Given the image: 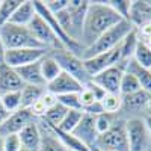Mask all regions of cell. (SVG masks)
<instances>
[{
	"label": "cell",
	"mask_w": 151,
	"mask_h": 151,
	"mask_svg": "<svg viewBox=\"0 0 151 151\" xmlns=\"http://www.w3.org/2000/svg\"><path fill=\"white\" fill-rule=\"evenodd\" d=\"M0 40L5 52L18 48H42L27 26H17L8 23L0 27Z\"/></svg>",
	"instance_id": "cell-3"
},
{
	"label": "cell",
	"mask_w": 151,
	"mask_h": 151,
	"mask_svg": "<svg viewBox=\"0 0 151 151\" xmlns=\"http://www.w3.org/2000/svg\"><path fill=\"white\" fill-rule=\"evenodd\" d=\"M129 151H151V136L145 118H133L125 121Z\"/></svg>",
	"instance_id": "cell-6"
},
{
	"label": "cell",
	"mask_w": 151,
	"mask_h": 151,
	"mask_svg": "<svg viewBox=\"0 0 151 151\" xmlns=\"http://www.w3.org/2000/svg\"><path fill=\"white\" fill-rule=\"evenodd\" d=\"M137 42H139V35H137L136 29H133L127 36L122 40V42L119 44V64L122 68H124V64H127L130 59H133V55H134V50L137 47Z\"/></svg>",
	"instance_id": "cell-23"
},
{
	"label": "cell",
	"mask_w": 151,
	"mask_h": 151,
	"mask_svg": "<svg viewBox=\"0 0 151 151\" xmlns=\"http://www.w3.org/2000/svg\"><path fill=\"white\" fill-rule=\"evenodd\" d=\"M21 151H27V150H24V148H23V150H21Z\"/></svg>",
	"instance_id": "cell-48"
},
{
	"label": "cell",
	"mask_w": 151,
	"mask_h": 151,
	"mask_svg": "<svg viewBox=\"0 0 151 151\" xmlns=\"http://www.w3.org/2000/svg\"><path fill=\"white\" fill-rule=\"evenodd\" d=\"M3 147H5V151H21L23 150L18 134H8V136H5L3 137Z\"/></svg>",
	"instance_id": "cell-38"
},
{
	"label": "cell",
	"mask_w": 151,
	"mask_h": 151,
	"mask_svg": "<svg viewBox=\"0 0 151 151\" xmlns=\"http://www.w3.org/2000/svg\"><path fill=\"white\" fill-rule=\"evenodd\" d=\"M82 116H83V110H68L67 115L64 116V119H62V122L56 129L60 132H65V133H73V130L80 122Z\"/></svg>",
	"instance_id": "cell-27"
},
{
	"label": "cell",
	"mask_w": 151,
	"mask_h": 151,
	"mask_svg": "<svg viewBox=\"0 0 151 151\" xmlns=\"http://www.w3.org/2000/svg\"><path fill=\"white\" fill-rule=\"evenodd\" d=\"M132 30H133V26L127 20L119 21L112 29H109L106 33H103L92 45L86 47L80 58L82 59H89V58H94L97 55H101V53H106V52H110V50L116 48Z\"/></svg>",
	"instance_id": "cell-2"
},
{
	"label": "cell",
	"mask_w": 151,
	"mask_h": 151,
	"mask_svg": "<svg viewBox=\"0 0 151 151\" xmlns=\"http://www.w3.org/2000/svg\"><path fill=\"white\" fill-rule=\"evenodd\" d=\"M18 137L21 141V147L27 151H40L41 145V132H40V125H38V119L26 125L20 133Z\"/></svg>",
	"instance_id": "cell-19"
},
{
	"label": "cell",
	"mask_w": 151,
	"mask_h": 151,
	"mask_svg": "<svg viewBox=\"0 0 151 151\" xmlns=\"http://www.w3.org/2000/svg\"><path fill=\"white\" fill-rule=\"evenodd\" d=\"M79 98H80V104H82V110L85 109V107H88V106H91V104H94L95 101H98V100L94 97V94L88 89V88H85L83 86V89L79 92Z\"/></svg>",
	"instance_id": "cell-39"
},
{
	"label": "cell",
	"mask_w": 151,
	"mask_h": 151,
	"mask_svg": "<svg viewBox=\"0 0 151 151\" xmlns=\"http://www.w3.org/2000/svg\"><path fill=\"white\" fill-rule=\"evenodd\" d=\"M40 67H41V74H42V79H44L45 85L50 83L52 80H55L62 73V70L58 65V62L55 60V58L48 53L40 60Z\"/></svg>",
	"instance_id": "cell-25"
},
{
	"label": "cell",
	"mask_w": 151,
	"mask_h": 151,
	"mask_svg": "<svg viewBox=\"0 0 151 151\" xmlns=\"http://www.w3.org/2000/svg\"><path fill=\"white\" fill-rule=\"evenodd\" d=\"M83 113H88V115H92V116H98V115H101V113H104V112H103V107H101V104H100V101H95L94 104L85 107Z\"/></svg>",
	"instance_id": "cell-41"
},
{
	"label": "cell",
	"mask_w": 151,
	"mask_h": 151,
	"mask_svg": "<svg viewBox=\"0 0 151 151\" xmlns=\"http://www.w3.org/2000/svg\"><path fill=\"white\" fill-rule=\"evenodd\" d=\"M45 92V86H35V85H24L20 91L21 94V107L30 109L36 101H40Z\"/></svg>",
	"instance_id": "cell-24"
},
{
	"label": "cell",
	"mask_w": 151,
	"mask_h": 151,
	"mask_svg": "<svg viewBox=\"0 0 151 151\" xmlns=\"http://www.w3.org/2000/svg\"><path fill=\"white\" fill-rule=\"evenodd\" d=\"M24 88L20 76L15 68L6 64H0V95L8 92H17Z\"/></svg>",
	"instance_id": "cell-17"
},
{
	"label": "cell",
	"mask_w": 151,
	"mask_h": 151,
	"mask_svg": "<svg viewBox=\"0 0 151 151\" xmlns=\"http://www.w3.org/2000/svg\"><path fill=\"white\" fill-rule=\"evenodd\" d=\"M67 112H68V109L64 107L62 104H59V101H58L56 106L47 109L42 121L47 122L48 125H52V127H58V125L62 122V119H64V116L67 115Z\"/></svg>",
	"instance_id": "cell-29"
},
{
	"label": "cell",
	"mask_w": 151,
	"mask_h": 151,
	"mask_svg": "<svg viewBox=\"0 0 151 151\" xmlns=\"http://www.w3.org/2000/svg\"><path fill=\"white\" fill-rule=\"evenodd\" d=\"M127 21L133 26V29H139L151 23V5L148 0H132Z\"/></svg>",
	"instance_id": "cell-16"
},
{
	"label": "cell",
	"mask_w": 151,
	"mask_h": 151,
	"mask_svg": "<svg viewBox=\"0 0 151 151\" xmlns=\"http://www.w3.org/2000/svg\"><path fill=\"white\" fill-rule=\"evenodd\" d=\"M3 56H5V48L2 45V40H0V64H3Z\"/></svg>",
	"instance_id": "cell-44"
},
{
	"label": "cell",
	"mask_w": 151,
	"mask_h": 151,
	"mask_svg": "<svg viewBox=\"0 0 151 151\" xmlns=\"http://www.w3.org/2000/svg\"><path fill=\"white\" fill-rule=\"evenodd\" d=\"M133 60L136 64H139L144 68L151 70V48H148L141 40L137 42V47L134 50V55H133Z\"/></svg>",
	"instance_id": "cell-31"
},
{
	"label": "cell",
	"mask_w": 151,
	"mask_h": 151,
	"mask_svg": "<svg viewBox=\"0 0 151 151\" xmlns=\"http://www.w3.org/2000/svg\"><path fill=\"white\" fill-rule=\"evenodd\" d=\"M29 110L32 112V115H33L36 119H42L44 115H45V112H47V107H45V104L42 103V100H40V101H36Z\"/></svg>",
	"instance_id": "cell-40"
},
{
	"label": "cell",
	"mask_w": 151,
	"mask_h": 151,
	"mask_svg": "<svg viewBox=\"0 0 151 151\" xmlns=\"http://www.w3.org/2000/svg\"><path fill=\"white\" fill-rule=\"evenodd\" d=\"M27 27L32 32V35L35 36V40L40 42L41 47L45 48L47 52H53V50L64 48V47H62V44L59 42V40L56 38V35L53 33V30L50 29V26L38 14L33 17L32 23L29 24Z\"/></svg>",
	"instance_id": "cell-8"
},
{
	"label": "cell",
	"mask_w": 151,
	"mask_h": 151,
	"mask_svg": "<svg viewBox=\"0 0 151 151\" xmlns=\"http://www.w3.org/2000/svg\"><path fill=\"white\" fill-rule=\"evenodd\" d=\"M121 103H122V98L119 94H106L100 100L103 112L109 113V115H118L121 110Z\"/></svg>",
	"instance_id": "cell-28"
},
{
	"label": "cell",
	"mask_w": 151,
	"mask_h": 151,
	"mask_svg": "<svg viewBox=\"0 0 151 151\" xmlns=\"http://www.w3.org/2000/svg\"><path fill=\"white\" fill-rule=\"evenodd\" d=\"M17 73L24 85H35V86H45V82L41 74L40 62H33L26 67L17 68Z\"/></svg>",
	"instance_id": "cell-22"
},
{
	"label": "cell",
	"mask_w": 151,
	"mask_h": 151,
	"mask_svg": "<svg viewBox=\"0 0 151 151\" xmlns=\"http://www.w3.org/2000/svg\"><path fill=\"white\" fill-rule=\"evenodd\" d=\"M94 151H129L125 121L116 115L112 127L98 136Z\"/></svg>",
	"instance_id": "cell-4"
},
{
	"label": "cell",
	"mask_w": 151,
	"mask_h": 151,
	"mask_svg": "<svg viewBox=\"0 0 151 151\" xmlns=\"http://www.w3.org/2000/svg\"><path fill=\"white\" fill-rule=\"evenodd\" d=\"M119 21H122V18L109 6L107 2H100V0L89 2L80 40V45L83 47V50L92 45L103 33H106Z\"/></svg>",
	"instance_id": "cell-1"
},
{
	"label": "cell",
	"mask_w": 151,
	"mask_h": 151,
	"mask_svg": "<svg viewBox=\"0 0 151 151\" xmlns=\"http://www.w3.org/2000/svg\"><path fill=\"white\" fill-rule=\"evenodd\" d=\"M8 116H9V113L6 112V109H5L3 104H2V100H0V125L5 122V119H6Z\"/></svg>",
	"instance_id": "cell-43"
},
{
	"label": "cell",
	"mask_w": 151,
	"mask_h": 151,
	"mask_svg": "<svg viewBox=\"0 0 151 151\" xmlns=\"http://www.w3.org/2000/svg\"><path fill=\"white\" fill-rule=\"evenodd\" d=\"M89 0H68V12H70V20H71V29H70V38L73 41L79 42L82 40V32H83V23L86 17V11Z\"/></svg>",
	"instance_id": "cell-10"
},
{
	"label": "cell",
	"mask_w": 151,
	"mask_h": 151,
	"mask_svg": "<svg viewBox=\"0 0 151 151\" xmlns=\"http://www.w3.org/2000/svg\"><path fill=\"white\" fill-rule=\"evenodd\" d=\"M137 91H142L139 82H137V79L134 77L133 74L124 71L122 79H121V85H119V95L121 97H125V95L134 94Z\"/></svg>",
	"instance_id": "cell-30"
},
{
	"label": "cell",
	"mask_w": 151,
	"mask_h": 151,
	"mask_svg": "<svg viewBox=\"0 0 151 151\" xmlns=\"http://www.w3.org/2000/svg\"><path fill=\"white\" fill-rule=\"evenodd\" d=\"M116 115H109V113H101V115L95 116V127H97V132H98V136L106 133L110 127L113 121H115Z\"/></svg>",
	"instance_id": "cell-36"
},
{
	"label": "cell",
	"mask_w": 151,
	"mask_h": 151,
	"mask_svg": "<svg viewBox=\"0 0 151 151\" xmlns=\"http://www.w3.org/2000/svg\"><path fill=\"white\" fill-rule=\"evenodd\" d=\"M48 52L45 48H18V50H6L3 56V64L12 68H21L33 62H40Z\"/></svg>",
	"instance_id": "cell-9"
},
{
	"label": "cell",
	"mask_w": 151,
	"mask_h": 151,
	"mask_svg": "<svg viewBox=\"0 0 151 151\" xmlns=\"http://www.w3.org/2000/svg\"><path fill=\"white\" fill-rule=\"evenodd\" d=\"M0 100H2V104L6 109L8 113H14L18 109H21V94H20V91L3 94V95H0Z\"/></svg>",
	"instance_id": "cell-33"
},
{
	"label": "cell",
	"mask_w": 151,
	"mask_h": 151,
	"mask_svg": "<svg viewBox=\"0 0 151 151\" xmlns=\"http://www.w3.org/2000/svg\"><path fill=\"white\" fill-rule=\"evenodd\" d=\"M41 2L45 6V9L53 15L67 9V6H68V0H41Z\"/></svg>",
	"instance_id": "cell-37"
},
{
	"label": "cell",
	"mask_w": 151,
	"mask_h": 151,
	"mask_svg": "<svg viewBox=\"0 0 151 151\" xmlns=\"http://www.w3.org/2000/svg\"><path fill=\"white\" fill-rule=\"evenodd\" d=\"M38 125H40V132H41L40 151H68L65 145L60 142L52 125H48L42 119H38Z\"/></svg>",
	"instance_id": "cell-18"
},
{
	"label": "cell",
	"mask_w": 151,
	"mask_h": 151,
	"mask_svg": "<svg viewBox=\"0 0 151 151\" xmlns=\"http://www.w3.org/2000/svg\"><path fill=\"white\" fill-rule=\"evenodd\" d=\"M107 3L122 20H127L129 12H130L132 0H107Z\"/></svg>",
	"instance_id": "cell-35"
},
{
	"label": "cell",
	"mask_w": 151,
	"mask_h": 151,
	"mask_svg": "<svg viewBox=\"0 0 151 151\" xmlns=\"http://www.w3.org/2000/svg\"><path fill=\"white\" fill-rule=\"evenodd\" d=\"M150 94L145 91H137L134 94L121 97V110L118 116L122 118L124 121L133 119V118H147V110H148V103H150Z\"/></svg>",
	"instance_id": "cell-7"
},
{
	"label": "cell",
	"mask_w": 151,
	"mask_h": 151,
	"mask_svg": "<svg viewBox=\"0 0 151 151\" xmlns=\"http://www.w3.org/2000/svg\"><path fill=\"white\" fill-rule=\"evenodd\" d=\"M58 101H59V104H62L64 107H67L68 110H82V104H80L79 94L59 95V97H58Z\"/></svg>",
	"instance_id": "cell-34"
},
{
	"label": "cell",
	"mask_w": 151,
	"mask_h": 151,
	"mask_svg": "<svg viewBox=\"0 0 151 151\" xmlns=\"http://www.w3.org/2000/svg\"><path fill=\"white\" fill-rule=\"evenodd\" d=\"M147 118H151V97H150V103H148V110H147Z\"/></svg>",
	"instance_id": "cell-46"
},
{
	"label": "cell",
	"mask_w": 151,
	"mask_h": 151,
	"mask_svg": "<svg viewBox=\"0 0 151 151\" xmlns=\"http://www.w3.org/2000/svg\"><path fill=\"white\" fill-rule=\"evenodd\" d=\"M124 74V68L121 65H113L106 68L104 71L98 73L97 76L91 77V80L98 85L106 94H119V85Z\"/></svg>",
	"instance_id": "cell-11"
},
{
	"label": "cell",
	"mask_w": 151,
	"mask_h": 151,
	"mask_svg": "<svg viewBox=\"0 0 151 151\" xmlns=\"http://www.w3.org/2000/svg\"><path fill=\"white\" fill-rule=\"evenodd\" d=\"M20 3L21 0H0V27L9 23L12 14Z\"/></svg>",
	"instance_id": "cell-32"
},
{
	"label": "cell",
	"mask_w": 151,
	"mask_h": 151,
	"mask_svg": "<svg viewBox=\"0 0 151 151\" xmlns=\"http://www.w3.org/2000/svg\"><path fill=\"white\" fill-rule=\"evenodd\" d=\"M48 55H52L55 58V60L58 62V65L60 67L62 73L70 74L71 77H74L76 80H79L83 86L91 80V77L88 76V73L85 70L83 59L80 56L68 52V50H65V48L53 50V52H48Z\"/></svg>",
	"instance_id": "cell-5"
},
{
	"label": "cell",
	"mask_w": 151,
	"mask_h": 151,
	"mask_svg": "<svg viewBox=\"0 0 151 151\" xmlns=\"http://www.w3.org/2000/svg\"><path fill=\"white\" fill-rule=\"evenodd\" d=\"M0 151H5V147H3V137L0 136Z\"/></svg>",
	"instance_id": "cell-47"
},
{
	"label": "cell",
	"mask_w": 151,
	"mask_h": 151,
	"mask_svg": "<svg viewBox=\"0 0 151 151\" xmlns=\"http://www.w3.org/2000/svg\"><path fill=\"white\" fill-rule=\"evenodd\" d=\"M41 100H42V103L45 104L47 109H50V107H53V106L58 104V97L55 94H52V92H48L47 89H45V92H44V95H42Z\"/></svg>",
	"instance_id": "cell-42"
},
{
	"label": "cell",
	"mask_w": 151,
	"mask_h": 151,
	"mask_svg": "<svg viewBox=\"0 0 151 151\" xmlns=\"http://www.w3.org/2000/svg\"><path fill=\"white\" fill-rule=\"evenodd\" d=\"M35 15H36V9H35L33 2L26 0V2H21L18 5L15 12L12 14L9 23L11 24H17V26H29Z\"/></svg>",
	"instance_id": "cell-21"
},
{
	"label": "cell",
	"mask_w": 151,
	"mask_h": 151,
	"mask_svg": "<svg viewBox=\"0 0 151 151\" xmlns=\"http://www.w3.org/2000/svg\"><path fill=\"white\" fill-rule=\"evenodd\" d=\"M36 121V118L32 115L29 109H18L14 113H9V116L5 119V122L0 125V136L5 137L8 134H18L26 125Z\"/></svg>",
	"instance_id": "cell-13"
},
{
	"label": "cell",
	"mask_w": 151,
	"mask_h": 151,
	"mask_svg": "<svg viewBox=\"0 0 151 151\" xmlns=\"http://www.w3.org/2000/svg\"><path fill=\"white\" fill-rule=\"evenodd\" d=\"M45 89L48 92L55 94L56 97H59L65 94H79L83 89V85L79 80H76L74 77H71L70 74L60 73L55 80L45 85Z\"/></svg>",
	"instance_id": "cell-15"
},
{
	"label": "cell",
	"mask_w": 151,
	"mask_h": 151,
	"mask_svg": "<svg viewBox=\"0 0 151 151\" xmlns=\"http://www.w3.org/2000/svg\"><path fill=\"white\" fill-rule=\"evenodd\" d=\"M124 71H125V73L133 74L134 77L137 79V82H139L141 89L151 95V70L141 67L139 64H136V62H134L133 59H130V60L127 62V64H125Z\"/></svg>",
	"instance_id": "cell-20"
},
{
	"label": "cell",
	"mask_w": 151,
	"mask_h": 151,
	"mask_svg": "<svg viewBox=\"0 0 151 151\" xmlns=\"http://www.w3.org/2000/svg\"><path fill=\"white\" fill-rule=\"evenodd\" d=\"M119 58H121V55H119V45H118L116 48L110 50V52L97 55V56L89 58V59H83L85 70H86L89 77H94L98 73L104 71L106 68L119 64Z\"/></svg>",
	"instance_id": "cell-12"
},
{
	"label": "cell",
	"mask_w": 151,
	"mask_h": 151,
	"mask_svg": "<svg viewBox=\"0 0 151 151\" xmlns=\"http://www.w3.org/2000/svg\"><path fill=\"white\" fill-rule=\"evenodd\" d=\"M71 134H74L82 144H85L91 151H94L97 139H98V132H97V127H95V116L88 115V113H83L80 122L77 124V127L73 130Z\"/></svg>",
	"instance_id": "cell-14"
},
{
	"label": "cell",
	"mask_w": 151,
	"mask_h": 151,
	"mask_svg": "<svg viewBox=\"0 0 151 151\" xmlns=\"http://www.w3.org/2000/svg\"><path fill=\"white\" fill-rule=\"evenodd\" d=\"M53 129H55L58 137L60 139V142L65 145V148H67L68 151H91L85 144H82L74 134L65 133V132H60V130H58L56 127H53Z\"/></svg>",
	"instance_id": "cell-26"
},
{
	"label": "cell",
	"mask_w": 151,
	"mask_h": 151,
	"mask_svg": "<svg viewBox=\"0 0 151 151\" xmlns=\"http://www.w3.org/2000/svg\"><path fill=\"white\" fill-rule=\"evenodd\" d=\"M145 122H147V127H148V132L151 136V118H145Z\"/></svg>",
	"instance_id": "cell-45"
}]
</instances>
